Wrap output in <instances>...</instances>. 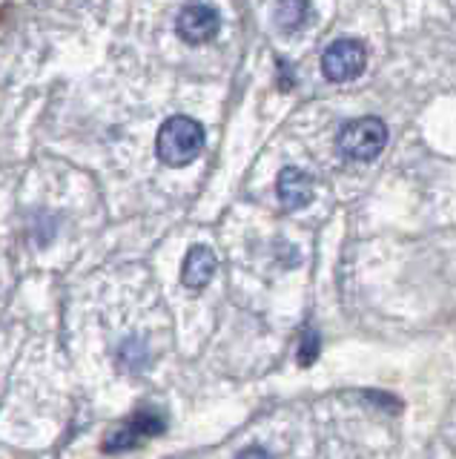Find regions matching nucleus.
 <instances>
[{"label":"nucleus","mask_w":456,"mask_h":459,"mask_svg":"<svg viewBox=\"0 0 456 459\" xmlns=\"http://www.w3.org/2000/svg\"><path fill=\"white\" fill-rule=\"evenodd\" d=\"M204 141L207 133L195 118H190V115H173L159 129L155 152H159V161H164L167 167H187L202 155Z\"/></svg>","instance_id":"obj_1"},{"label":"nucleus","mask_w":456,"mask_h":459,"mask_svg":"<svg viewBox=\"0 0 456 459\" xmlns=\"http://www.w3.org/2000/svg\"><path fill=\"white\" fill-rule=\"evenodd\" d=\"M384 143H388V126L382 118H353L339 129L336 147L339 152L350 158V161H374L382 155Z\"/></svg>","instance_id":"obj_2"},{"label":"nucleus","mask_w":456,"mask_h":459,"mask_svg":"<svg viewBox=\"0 0 456 459\" xmlns=\"http://www.w3.org/2000/svg\"><path fill=\"white\" fill-rule=\"evenodd\" d=\"M367 66V49L362 40L356 38H341L333 40L322 55V72L327 81L333 83H348L356 81Z\"/></svg>","instance_id":"obj_3"},{"label":"nucleus","mask_w":456,"mask_h":459,"mask_svg":"<svg viewBox=\"0 0 456 459\" xmlns=\"http://www.w3.org/2000/svg\"><path fill=\"white\" fill-rule=\"evenodd\" d=\"M221 29V14L210 4H187L176 18V32L184 43L190 47H202V43L212 40Z\"/></svg>","instance_id":"obj_4"},{"label":"nucleus","mask_w":456,"mask_h":459,"mask_svg":"<svg viewBox=\"0 0 456 459\" xmlns=\"http://www.w3.org/2000/svg\"><path fill=\"white\" fill-rule=\"evenodd\" d=\"M164 430V420L159 413H150V411H138L130 422H124L121 428H116L104 442V451L107 454H121V451H130L138 448L141 442L150 439V437H159Z\"/></svg>","instance_id":"obj_5"},{"label":"nucleus","mask_w":456,"mask_h":459,"mask_svg":"<svg viewBox=\"0 0 456 459\" xmlns=\"http://www.w3.org/2000/svg\"><path fill=\"white\" fill-rule=\"evenodd\" d=\"M313 178L307 176L305 169L298 167H284L279 172V181H276V193L284 210H302L313 201Z\"/></svg>","instance_id":"obj_6"},{"label":"nucleus","mask_w":456,"mask_h":459,"mask_svg":"<svg viewBox=\"0 0 456 459\" xmlns=\"http://www.w3.org/2000/svg\"><path fill=\"white\" fill-rule=\"evenodd\" d=\"M216 253L204 244H195V247L187 250L184 255V264H181V281L198 290V287H204L212 276H216Z\"/></svg>","instance_id":"obj_7"},{"label":"nucleus","mask_w":456,"mask_h":459,"mask_svg":"<svg viewBox=\"0 0 456 459\" xmlns=\"http://www.w3.org/2000/svg\"><path fill=\"white\" fill-rule=\"evenodd\" d=\"M310 18V4L307 0H279L273 9V21L284 35L298 32Z\"/></svg>","instance_id":"obj_8"},{"label":"nucleus","mask_w":456,"mask_h":459,"mask_svg":"<svg viewBox=\"0 0 456 459\" xmlns=\"http://www.w3.org/2000/svg\"><path fill=\"white\" fill-rule=\"evenodd\" d=\"M316 356H319V336H316V330H305L302 348H298V362L307 368V365L316 362Z\"/></svg>","instance_id":"obj_9"},{"label":"nucleus","mask_w":456,"mask_h":459,"mask_svg":"<svg viewBox=\"0 0 456 459\" xmlns=\"http://www.w3.org/2000/svg\"><path fill=\"white\" fill-rule=\"evenodd\" d=\"M236 459H273V456H270V454L262 448V445H250V448H245Z\"/></svg>","instance_id":"obj_10"}]
</instances>
